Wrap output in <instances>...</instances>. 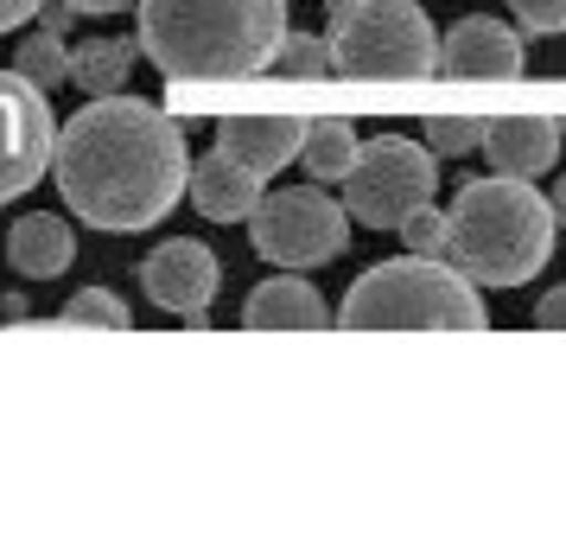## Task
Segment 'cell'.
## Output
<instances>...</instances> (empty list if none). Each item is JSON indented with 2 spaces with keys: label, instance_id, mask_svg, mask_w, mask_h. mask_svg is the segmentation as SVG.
Listing matches in <instances>:
<instances>
[{
  "label": "cell",
  "instance_id": "obj_6",
  "mask_svg": "<svg viewBox=\"0 0 566 548\" xmlns=\"http://www.w3.org/2000/svg\"><path fill=\"white\" fill-rule=\"evenodd\" d=\"M344 210L357 217L363 230H395L408 210L433 205V147H420L408 134H376V141H357V159L344 173Z\"/></svg>",
  "mask_w": 566,
  "mask_h": 548
},
{
  "label": "cell",
  "instance_id": "obj_2",
  "mask_svg": "<svg viewBox=\"0 0 566 548\" xmlns=\"http://www.w3.org/2000/svg\"><path fill=\"white\" fill-rule=\"evenodd\" d=\"M286 32V0H140V52L166 83H249Z\"/></svg>",
  "mask_w": 566,
  "mask_h": 548
},
{
  "label": "cell",
  "instance_id": "obj_10",
  "mask_svg": "<svg viewBox=\"0 0 566 548\" xmlns=\"http://www.w3.org/2000/svg\"><path fill=\"white\" fill-rule=\"evenodd\" d=\"M522 39H515L503 20H459V27L446 32V45H439V71L459 83H510L522 77Z\"/></svg>",
  "mask_w": 566,
  "mask_h": 548
},
{
  "label": "cell",
  "instance_id": "obj_11",
  "mask_svg": "<svg viewBox=\"0 0 566 548\" xmlns=\"http://www.w3.org/2000/svg\"><path fill=\"white\" fill-rule=\"evenodd\" d=\"M478 147L503 179H547L560 159V128L547 115H503V122H484Z\"/></svg>",
  "mask_w": 566,
  "mask_h": 548
},
{
  "label": "cell",
  "instance_id": "obj_16",
  "mask_svg": "<svg viewBox=\"0 0 566 548\" xmlns=\"http://www.w3.org/2000/svg\"><path fill=\"white\" fill-rule=\"evenodd\" d=\"M134 58H140L134 39H83L77 52H71V83H77L83 96H115L128 83Z\"/></svg>",
  "mask_w": 566,
  "mask_h": 548
},
{
  "label": "cell",
  "instance_id": "obj_22",
  "mask_svg": "<svg viewBox=\"0 0 566 548\" xmlns=\"http://www.w3.org/2000/svg\"><path fill=\"white\" fill-rule=\"evenodd\" d=\"M395 230L408 236V249L413 256H439V242H446V210H433V205H420V210H408Z\"/></svg>",
  "mask_w": 566,
  "mask_h": 548
},
{
  "label": "cell",
  "instance_id": "obj_24",
  "mask_svg": "<svg viewBox=\"0 0 566 548\" xmlns=\"http://www.w3.org/2000/svg\"><path fill=\"white\" fill-rule=\"evenodd\" d=\"M535 325H541V332H566V288H554L535 307Z\"/></svg>",
  "mask_w": 566,
  "mask_h": 548
},
{
  "label": "cell",
  "instance_id": "obj_5",
  "mask_svg": "<svg viewBox=\"0 0 566 548\" xmlns=\"http://www.w3.org/2000/svg\"><path fill=\"white\" fill-rule=\"evenodd\" d=\"M332 77L420 83L439 71V39L413 0H332Z\"/></svg>",
  "mask_w": 566,
  "mask_h": 548
},
{
  "label": "cell",
  "instance_id": "obj_3",
  "mask_svg": "<svg viewBox=\"0 0 566 548\" xmlns=\"http://www.w3.org/2000/svg\"><path fill=\"white\" fill-rule=\"evenodd\" d=\"M439 256L464 281L484 288H522L554 256V205L535 192V179H471L446 210Z\"/></svg>",
  "mask_w": 566,
  "mask_h": 548
},
{
  "label": "cell",
  "instance_id": "obj_9",
  "mask_svg": "<svg viewBox=\"0 0 566 548\" xmlns=\"http://www.w3.org/2000/svg\"><path fill=\"white\" fill-rule=\"evenodd\" d=\"M140 288H147V300H154V307L185 313V325H205L198 313L217 300V288H223V268H217V256H210L198 236H172V242H159L154 256L140 261Z\"/></svg>",
  "mask_w": 566,
  "mask_h": 548
},
{
  "label": "cell",
  "instance_id": "obj_4",
  "mask_svg": "<svg viewBox=\"0 0 566 548\" xmlns=\"http://www.w3.org/2000/svg\"><path fill=\"white\" fill-rule=\"evenodd\" d=\"M332 325L344 332H484L478 281H464L446 256H401L376 261L363 281H350Z\"/></svg>",
  "mask_w": 566,
  "mask_h": 548
},
{
  "label": "cell",
  "instance_id": "obj_20",
  "mask_svg": "<svg viewBox=\"0 0 566 548\" xmlns=\"http://www.w3.org/2000/svg\"><path fill=\"white\" fill-rule=\"evenodd\" d=\"M45 325H103V332H128L134 319H128V307H122L108 288H83L77 300H71L57 319H45Z\"/></svg>",
  "mask_w": 566,
  "mask_h": 548
},
{
  "label": "cell",
  "instance_id": "obj_17",
  "mask_svg": "<svg viewBox=\"0 0 566 548\" xmlns=\"http://www.w3.org/2000/svg\"><path fill=\"white\" fill-rule=\"evenodd\" d=\"M300 159H306V173L318 185H337L350 173V159H357V128L337 122V115H318V122H306V134H300Z\"/></svg>",
  "mask_w": 566,
  "mask_h": 548
},
{
  "label": "cell",
  "instance_id": "obj_15",
  "mask_svg": "<svg viewBox=\"0 0 566 548\" xmlns=\"http://www.w3.org/2000/svg\"><path fill=\"white\" fill-rule=\"evenodd\" d=\"M71 261H77V236L64 217L32 210L7 230V268H20V281H57Z\"/></svg>",
  "mask_w": 566,
  "mask_h": 548
},
{
  "label": "cell",
  "instance_id": "obj_7",
  "mask_svg": "<svg viewBox=\"0 0 566 548\" xmlns=\"http://www.w3.org/2000/svg\"><path fill=\"white\" fill-rule=\"evenodd\" d=\"M242 224H249L255 256L274 268H318V261L344 256L350 242V210L332 205L325 192H268Z\"/></svg>",
  "mask_w": 566,
  "mask_h": 548
},
{
  "label": "cell",
  "instance_id": "obj_28",
  "mask_svg": "<svg viewBox=\"0 0 566 548\" xmlns=\"http://www.w3.org/2000/svg\"><path fill=\"white\" fill-rule=\"evenodd\" d=\"M547 205H554V224H566V179L554 185V198H547Z\"/></svg>",
  "mask_w": 566,
  "mask_h": 548
},
{
  "label": "cell",
  "instance_id": "obj_1",
  "mask_svg": "<svg viewBox=\"0 0 566 548\" xmlns=\"http://www.w3.org/2000/svg\"><path fill=\"white\" fill-rule=\"evenodd\" d=\"M52 173L71 217L90 230L128 236L154 230L166 210L185 198V134L166 108L140 96H90V103L57 128Z\"/></svg>",
  "mask_w": 566,
  "mask_h": 548
},
{
  "label": "cell",
  "instance_id": "obj_12",
  "mask_svg": "<svg viewBox=\"0 0 566 548\" xmlns=\"http://www.w3.org/2000/svg\"><path fill=\"white\" fill-rule=\"evenodd\" d=\"M325 325H332V307L300 275H274L242 300V332H325Z\"/></svg>",
  "mask_w": 566,
  "mask_h": 548
},
{
  "label": "cell",
  "instance_id": "obj_26",
  "mask_svg": "<svg viewBox=\"0 0 566 548\" xmlns=\"http://www.w3.org/2000/svg\"><path fill=\"white\" fill-rule=\"evenodd\" d=\"M64 7H71V13H90V20H103V13H122L128 0H64Z\"/></svg>",
  "mask_w": 566,
  "mask_h": 548
},
{
  "label": "cell",
  "instance_id": "obj_18",
  "mask_svg": "<svg viewBox=\"0 0 566 548\" xmlns=\"http://www.w3.org/2000/svg\"><path fill=\"white\" fill-rule=\"evenodd\" d=\"M13 71L52 96L57 83H71V45H64L57 32H32L27 45H20V58H13Z\"/></svg>",
  "mask_w": 566,
  "mask_h": 548
},
{
  "label": "cell",
  "instance_id": "obj_19",
  "mask_svg": "<svg viewBox=\"0 0 566 548\" xmlns=\"http://www.w3.org/2000/svg\"><path fill=\"white\" fill-rule=\"evenodd\" d=\"M268 71H274V77H293V83H325L332 77V52H325V39L281 32V45H274V58H268Z\"/></svg>",
  "mask_w": 566,
  "mask_h": 548
},
{
  "label": "cell",
  "instance_id": "obj_23",
  "mask_svg": "<svg viewBox=\"0 0 566 548\" xmlns=\"http://www.w3.org/2000/svg\"><path fill=\"white\" fill-rule=\"evenodd\" d=\"M510 7H515V20H522L528 32H547V39L566 32V0H510Z\"/></svg>",
  "mask_w": 566,
  "mask_h": 548
},
{
  "label": "cell",
  "instance_id": "obj_8",
  "mask_svg": "<svg viewBox=\"0 0 566 548\" xmlns=\"http://www.w3.org/2000/svg\"><path fill=\"white\" fill-rule=\"evenodd\" d=\"M57 147V115L52 96L27 83L20 71H0V205H13L20 192L52 173Z\"/></svg>",
  "mask_w": 566,
  "mask_h": 548
},
{
  "label": "cell",
  "instance_id": "obj_21",
  "mask_svg": "<svg viewBox=\"0 0 566 548\" xmlns=\"http://www.w3.org/2000/svg\"><path fill=\"white\" fill-rule=\"evenodd\" d=\"M478 141H484L478 115H427V147L433 154H471Z\"/></svg>",
  "mask_w": 566,
  "mask_h": 548
},
{
  "label": "cell",
  "instance_id": "obj_14",
  "mask_svg": "<svg viewBox=\"0 0 566 548\" xmlns=\"http://www.w3.org/2000/svg\"><path fill=\"white\" fill-rule=\"evenodd\" d=\"M185 185H191V198H198V210H205L210 224H242L261 205V185L268 179L217 147V154L198 159V173H185Z\"/></svg>",
  "mask_w": 566,
  "mask_h": 548
},
{
  "label": "cell",
  "instance_id": "obj_13",
  "mask_svg": "<svg viewBox=\"0 0 566 548\" xmlns=\"http://www.w3.org/2000/svg\"><path fill=\"white\" fill-rule=\"evenodd\" d=\"M300 134H306V122H300V115H223L217 147H223L230 159H242L249 173L274 179L286 159L300 154Z\"/></svg>",
  "mask_w": 566,
  "mask_h": 548
},
{
  "label": "cell",
  "instance_id": "obj_27",
  "mask_svg": "<svg viewBox=\"0 0 566 548\" xmlns=\"http://www.w3.org/2000/svg\"><path fill=\"white\" fill-rule=\"evenodd\" d=\"M39 13H45V32H57V39H64V27H71V20H77V13H71V7H64V0H57V7H39Z\"/></svg>",
  "mask_w": 566,
  "mask_h": 548
},
{
  "label": "cell",
  "instance_id": "obj_25",
  "mask_svg": "<svg viewBox=\"0 0 566 548\" xmlns=\"http://www.w3.org/2000/svg\"><path fill=\"white\" fill-rule=\"evenodd\" d=\"M39 7H45V0H0V32H20Z\"/></svg>",
  "mask_w": 566,
  "mask_h": 548
}]
</instances>
